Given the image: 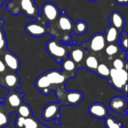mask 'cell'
Returning <instances> with one entry per match:
<instances>
[{"label":"cell","mask_w":128,"mask_h":128,"mask_svg":"<svg viewBox=\"0 0 128 128\" xmlns=\"http://www.w3.org/2000/svg\"><path fill=\"white\" fill-rule=\"evenodd\" d=\"M6 10L13 15L22 11L29 18H36L37 16H40L35 0H12L8 3Z\"/></svg>","instance_id":"cell-1"},{"label":"cell","mask_w":128,"mask_h":128,"mask_svg":"<svg viewBox=\"0 0 128 128\" xmlns=\"http://www.w3.org/2000/svg\"><path fill=\"white\" fill-rule=\"evenodd\" d=\"M70 46L66 44H62L60 40L52 38L46 42V49L50 56L53 58L57 62H61L62 60L69 57Z\"/></svg>","instance_id":"cell-2"},{"label":"cell","mask_w":128,"mask_h":128,"mask_svg":"<svg viewBox=\"0 0 128 128\" xmlns=\"http://www.w3.org/2000/svg\"><path fill=\"white\" fill-rule=\"evenodd\" d=\"M108 80L110 84L116 90L122 91L125 96H128V71L125 69L112 68L110 70Z\"/></svg>","instance_id":"cell-3"},{"label":"cell","mask_w":128,"mask_h":128,"mask_svg":"<svg viewBox=\"0 0 128 128\" xmlns=\"http://www.w3.org/2000/svg\"><path fill=\"white\" fill-rule=\"evenodd\" d=\"M61 106L60 102H52L47 104L41 112L42 118L46 121H50L54 119L59 120L61 118L60 110Z\"/></svg>","instance_id":"cell-4"},{"label":"cell","mask_w":128,"mask_h":128,"mask_svg":"<svg viewBox=\"0 0 128 128\" xmlns=\"http://www.w3.org/2000/svg\"><path fill=\"white\" fill-rule=\"evenodd\" d=\"M60 15V9L53 2H45L41 7V12L40 16L44 18L48 21V23L56 21Z\"/></svg>","instance_id":"cell-5"},{"label":"cell","mask_w":128,"mask_h":128,"mask_svg":"<svg viewBox=\"0 0 128 128\" xmlns=\"http://www.w3.org/2000/svg\"><path fill=\"white\" fill-rule=\"evenodd\" d=\"M47 24L39 23L38 21L31 22L26 25L24 30L30 36L33 38H40L44 36L48 32Z\"/></svg>","instance_id":"cell-6"},{"label":"cell","mask_w":128,"mask_h":128,"mask_svg":"<svg viewBox=\"0 0 128 128\" xmlns=\"http://www.w3.org/2000/svg\"><path fill=\"white\" fill-rule=\"evenodd\" d=\"M109 107L112 111L118 114L128 115L125 110L128 108L126 98L121 96H116L112 98L110 101Z\"/></svg>","instance_id":"cell-7"},{"label":"cell","mask_w":128,"mask_h":128,"mask_svg":"<svg viewBox=\"0 0 128 128\" xmlns=\"http://www.w3.org/2000/svg\"><path fill=\"white\" fill-rule=\"evenodd\" d=\"M88 111L91 116L98 120L105 119L109 115V110L107 106L100 102L91 104Z\"/></svg>","instance_id":"cell-8"},{"label":"cell","mask_w":128,"mask_h":128,"mask_svg":"<svg viewBox=\"0 0 128 128\" xmlns=\"http://www.w3.org/2000/svg\"><path fill=\"white\" fill-rule=\"evenodd\" d=\"M51 84H62L69 79L62 72L57 70H51L45 72Z\"/></svg>","instance_id":"cell-9"},{"label":"cell","mask_w":128,"mask_h":128,"mask_svg":"<svg viewBox=\"0 0 128 128\" xmlns=\"http://www.w3.org/2000/svg\"><path fill=\"white\" fill-rule=\"evenodd\" d=\"M4 63L8 68L14 72L18 71L20 68V58L10 51L4 53Z\"/></svg>","instance_id":"cell-10"},{"label":"cell","mask_w":128,"mask_h":128,"mask_svg":"<svg viewBox=\"0 0 128 128\" xmlns=\"http://www.w3.org/2000/svg\"><path fill=\"white\" fill-rule=\"evenodd\" d=\"M35 87L38 90L41 91L43 95L50 94L51 91V84L45 73L42 74L37 78L35 81Z\"/></svg>","instance_id":"cell-11"},{"label":"cell","mask_w":128,"mask_h":128,"mask_svg":"<svg viewBox=\"0 0 128 128\" xmlns=\"http://www.w3.org/2000/svg\"><path fill=\"white\" fill-rule=\"evenodd\" d=\"M108 20L111 26L116 28L120 32L122 31L124 28L126 24L125 19L123 15L119 11H112L109 16Z\"/></svg>","instance_id":"cell-12"},{"label":"cell","mask_w":128,"mask_h":128,"mask_svg":"<svg viewBox=\"0 0 128 128\" xmlns=\"http://www.w3.org/2000/svg\"><path fill=\"white\" fill-rule=\"evenodd\" d=\"M90 48L95 52L103 50L106 45L104 35L101 33H96L92 36L90 41Z\"/></svg>","instance_id":"cell-13"},{"label":"cell","mask_w":128,"mask_h":128,"mask_svg":"<svg viewBox=\"0 0 128 128\" xmlns=\"http://www.w3.org/2000/svg\"><path fill=\"white\" fill-rule=\"evenodd\" d=\"M20 76L16 74H7L4 78V85H3L2 86L7 88L10 91V90L13 91V90L20 88L21 87V85L20 84Z\"/></svg>","instance_id":"cell-14"},{"label":"cell","mask_w":128,"mask_h":128,"mask_svg":"<svg viewBox=\"0 0 128 128\" xmlns=\"http://www.w3.org/2000/svg\"><path fill=\"white\" fill-rule=\"evenodd\" d=\"M83 99V94L82 92L78 91H69L66 92V97L64 105H70V106H76L79 104L82 101Z\"/></svg>","instance_id":"cell-15"},{"label":"cell","mask_w":128,"mask_h":128,"mask_svg":"<svg viewBox=\"0 0 128 128\" xmlns=\"http://www.w3.org/2000/svg\"><path fill=\"white\" fill-rule=\"evenodd\" d=\"M24 96V94L18 92L15 90L10 91L6 98L4 99V101H7L9 104L12 107H19V106L23 102L22 98Z\"/></svg>","instance_id":"cell-16"},{"label":"cell","mask_w":128,"mask_h":128,"mask_svg":"<svg viewBox=\"0 0 128 128\" xmlns=\"http://www.w3.org/2000/svg\"><path fill=\"white\" fill-rule=\"evenodd\" d=\"M60 18H59V27L61 30L64 31H70L72 30L73 28L74 22L70 17L66 14L65 10H62L60 12Z\"/></svg>","instance_id":"cell-17"},{"label":"cell","mask_w":128,"mask_h":128,"mask_svg":"<svg viewBox=\"0 0 128 128\" xmlns=\"http://www.w3.org/2000/svg\"><path fill=\"white\" fill-rule=\"evenodd\" d=\"M120 31L112 26H110L105 30V40L108 43L117 42L120 37Z\"/></svg>","instance_id":"cell-18"},{"label":"cell","mask_w":128,"mask_h":128,"mask_svg":"<svg viewBox=\"0 0 128 128\" xmlns=\"http://www.w3.org/2000/svg\"><path fill=\"white\" fill-rule=\"evenodd\" d=\"M61 68L62 72H70L75 76V70H76V62L70 58L64 59L61 61Z\"/></svg>","instance_id":"cell-19"},{"label":"cell","mask_w":128,"mask_h":128,"mask_svg":"<svg viewBox=\"0 0 128 128\" xmlns=\"http://www.w3.org/2000/svg\"><path fill=\"white\" fill-rule=\"evenodd\" d=\"M88 26L83 20H79L74 23L72 31L76 35H82L87 31Z\"/></svg>","instance_id":"cell-20"},{"label":"cell","mask_w":128,"mask_h":128,"mask_svg":"<svg viewBox=\"0 0 128 128\" xmlns=\"http://www.w3.org/2000/svg\"><path fill=\"white\" fill-rule=\"evenodd\" d=\"M104 124L106 128H122L123 126L121 121H118L110 114L105 118Z\"/></svg>","instance_id":"cell-21"},{"label":"cell","mask_w":128,"mask_h":128,"mask_svg":"<svg viewBox=\"0 0 128 128\" xmlns=\"http://www.w3.org/2000/svg\"><path fill=\"white\" fill-rule=\"evenodd\" d=\"M98 66V61L94 56H90L85 60V68L92 71H96Z\"/></svg>","instance_id":"cell-22"},{"label":"cell","mask_w":128,"mask_h":128,"mask_svg":"<svg viewBox=\"0 0 128 128\" xmlns=\"http://www.w3.org/2000/svg\"><path fill=\"white\" fill-rule=\"evenodd\" d=\"M128 33L126 31H122L120 34L118 44L120 49L123 51H128Z\"/></svg>","instance_id":"cell-23"},{"label":"cell","mask_w":128,"mask_h":128,"mask_svg":"<svg viewBox=\"0 0 128 128\" xmlns=\"http://www.w3.org/2000/svg\"><path fill=\"white\" fill-rule=\"evenodd\" d=\"M18 113L20 116L26 118L30 117L32 115V110L28 104L22 102L19 106Z\"/></svg>","instance_id":"cell-24"},{"label":"cell","mask_w":128,"mask_h":128,"mask_svg":"<svg viewBox=\"0 0 128 128\" xmlns=\"http://www.w3.org/2000/svg\"><path fill=\"white\" fill-rule=\"evenodd\" d=\"M110 70L105 64H100L98 66L96 69V73L98 76L103 78L108 79L110 76Z\"/></svg>","instance_id":"cell-25"},{"label":"cell","mask_w":128,"mask_h":128,"mask_svg":"<svg viewBox=\"0 0 128 128\" xmlns=\"http://www.w3.org/2000/svg\"><path fill=\"white\" fill-rule=\"evenodd\" d=\"M72 60L76 63H80L84 57V52L81 49L77 48L71 51Z\"/></svg>","instance_id":"cell-26"},{"label":"cell","mask_w":128,"mask_h":128,"mask_svg":"<svg viewBox=\"0 0 128 128\" xmlns=\"http://www.w3.org/2000/svg\"><path fill=\"white\" fill-rule=\"evenodd\" d=\"M120 48L119 47V46H116V44H110V45H108V46L106 47L105 51H106V53L107 54L108 56H112L118 52L119 49Z\"/></svg>","instance_id":"cell-27"},{"label":"cell","mask_w":128,"mask_h":128,"mask_svg":"<svg viewBox=\"0 0 128 128\" xmlns=\"http://www.w3.org/2000/svg\"><path fill=\"white\" fill-rule=\"evenodd\" d=\"M24 126V127L28 128H38V124L37 121L35 119H32L31 118L28 117L25 118Z\"/></svg>","instance_id":"cell-28"},{"label":"cell","mask_w":128,"mask_h":128,"mask_svg":"<svg viewBox=\"0 0 128 128\" xmlns=\"http://www.w3.org/2000/svg\"><path fill=\"white\" fill-rule=\"evenodd\" d=\"M10 122V120L9 116H7L0 111V128L5 127L9 124Z\"/></svg>","instance_id":"cell-29"},{"label":"cell","mask_w":128,"mask_h":128,"mask_svg":"<svg viewBox=\"0 0 128 128\" xmlns=\"http://www.w3.org/2000/svg\"><path fill=\"white\" fill-rule=\"evenodd\" d=\"M128 64L127 62L126 63H124L123 61L120 58H118L114 60V61L112 62V65L114 69H117V70H120V69H124V65Z\"/></svg>","instance_id":"cell-30"},{"label":"cell","mask_w":128,"mask_h":128,"mask_svg":"<svg viewBox=\"0 0 128 128\" xmlns=\"http://www.w3.org/2000/svg\"><path fill=\"white\" fill-rule=\"evenodd\" d=\"M25 118L22 116H16V120H15V126L16 128H22L24 127V124Z\"/></svg>","instance_id":"cell-31"},{"label":"cell","mask_w":128,"mask_h":128,"mask_svg":"<svg viewBox=\"0 0 128 128\" xmlns=\"http://www.w3.org/2000/svg\"><path fill=\"white\" fill-rule=\"evenodd\" d=\"M9 92H10V90L0 84V99L4 100Z\"/></svg>","instance_id":"cell-32"},{"label":"cell","mask_w":128,"mask_h":128,"mask_svg":"<svg viewBox=\"0 0 128 128\" xmlns=\"http://www.w3.org/2000/svg\"><path fill=\"white\" fill-rule=\"evenodd\" d=\"M4 24V21L2 19H0V41L6 40L4 33L3 30H2V26Z\"/></svg>","instance_id":"cell-33"},{"label":"cell","mask_w":128,"mask_h":128,"mask_svg":"<svg viewBox=\"0 0 128 128\" xmlns=\"http://www.w3.org/2000/svg\"><path fill=\"white\" fill-rule=\"evenodd\" d=\"M6 70V65L3 61L0 60V73H2Z\"/></svg>","instance_id":"cell-34"},{"label":"cell","mask_w":128,"mask_h":128,"mask_svg":"<svg viewBox=\"0 0 128 128\" xmlns=\"http://www.w3.org/2000/svg\"><path fill=\"white\" fill-rule=\"evenodd\" d=\"M116 2L120 5H127L128 0H115Z\"/></svg>","instance_id":"cell-35"},{"label":"cell","mask_w":128,"mask_h":128,"mask_svg":"<svg viewBox=\"0 0 128 128\" xmlns=\"http://www.w3.org/2000/svg\"><path fill=\"white\" fill-rule=\"evenodd\" d=\"M4 1H6V0H0V6H2V2H4Z\"/></svg>","instance_id":"cell-36"},{"label":"cell","mask_w":128,"mask_h":128,"mask_svg":"<svg viewBox=\"0 0 128 128\" xmlns=\"http://www.w3.org/2000/svg\"><path fill=\"white\" fill-rule=\"evenodd\" d=\"M87 1H90V2H94V1H97V0H87Z\"/></svg>","instance_id":"cell-37"},{"label":"cell","mask_w":128,"mask_h":128,"mask_svg":"<svg viewBox=\"0 0 128 128\" xmlns=\"http://www.w3.org/2000/svg\"><path fill=\"white\" fill-rule=\"evenodd\" d=\"M42 128H50L47 127V126H43V127H42Z\"/></svg>","instance_id":"cell-38"},{"label":"cell","mask_w":128,"mask_h":128,"mask_svg":"<svg viewBox=\"0 0 128 128\" xmlns=\"http://www.w3.org/2000/svg\"><path fill=\"white\" fill-rule=\"evenodd\" d=\"M24 128H26V127H24Z\"/></svg>","instance_id":"cell-39"},{"label":"cell","mask_w":128,"mask_h":128,"mask_svg":"<svg viewBox=\"0 0 128 128\" xmlns=\"http://www.w3.org/2000/svg\"><path fill=\"white\" fill-rule=\"evenodd\" d=\"M0 51H1V50H0Z\"/></svg>","instance_id":"cell-40"}]
</instances>
